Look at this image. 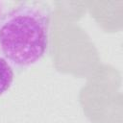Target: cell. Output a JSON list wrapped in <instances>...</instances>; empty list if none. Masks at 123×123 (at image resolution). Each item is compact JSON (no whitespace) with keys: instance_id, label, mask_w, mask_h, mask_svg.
Listing matches in <instances>:
<instances>
[{"instance_id":"cell-3","label":"cell","mask_w":123,"mask_h":123,"mask_svg":"<svg viewBox=\"0 0 123 123\" xmlns=\"http://www.w3.org/2000/svg\"><path fill=\"white\" fill-rule=\"evenodd\" d=\"M3 9H4V4L2 1H0V18L3 15Z\"/></svg>"},{"instance_id":"cell-1","label":"cell","mask_w":123,"mask_h":123,"mask_svg":"<svg viewBox=\"0 0 123 123\" xmlns=\"http://www.w3.org/2000/svg\"><path fill=\"white\" fill-rule=\"evenodd\" d=\"M51 13L36 2L16 5L0 18V53L16 67L37 62L49 43Z\"/></svg>"},{"instance_id":"cell-2","label":"cell","mask_w":123,"mask_h":123,"mask_svg":"<svg viewBox=\"0 0 123 123\" xmlns=\"http://www.w3.org/2000/svg\"><path fill=\"white\" fill-rule=\"evenodd\" d=\"M13 82V71L8 61L0 57V95L4 94Z\"/></svg>"}]
</instances>
